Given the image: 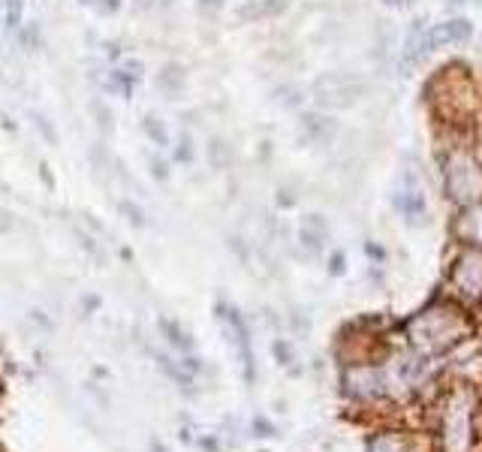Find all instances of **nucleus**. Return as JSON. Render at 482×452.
<instances>
[{
    "instance_id": "9b49d317",
    "label": "nucleus",
    "mask_w": 482,
    "mask_h": 452,
    "mask_svg": "<svg viewBox=\"0 0 482 452\" xmlns=\"http://www.w3.org/2000/svg\"><path fill=\"white\" fill-rule=\"evenodd\" d=\"M18 22H22V0H9V6H6V25L15 27Z\"/></svg>"
},
{
    "instance_id": "2eb2a0df",
    "label": "nucleus",
    "mask_w": 482,
    "mask_h": 452,
    "mask_svg": "<svg viewBox=\"0 0 482 452\" xmlns=\"http://www.w3.org/2000/svg\"><path fill=\"white\" fill-rule=\"evenodd\" d=\"M120 208H124L127 211V214H130V220H133V224H142V214H139V208H133V205H120Z\"/></svg>"
},
{
    "instance_id": "f03ea898",
    "label": "nucleus",
    "mask_w": 482,
    "mask_h": 452,
    "mask_svg": "<svg viewBox=\"0 0 482 452\" xmlns=\"http://www.w3.org/2000/svg\"><path fill=\"white\" fill-rule=\"evenodd\" d=\"M446 187L449 196L461 205H470L482 196V169L464 151H455L446 163Z\"/></svg>"
},
{
    "instance_id": "423d86ee",
    "label": "nucleus",
    "mask_w": 482,
    "mask_h": 452,
    "mask_svg": "<svg viewBox=\"0 0 482 452\" xmlns=\"http://www.w3.org/2000/svg\"><path fill=\"white\" fill-rule=\"evenodd\" d=\"M422 36H425V22H416L407 34V43H404V57H401V69H413L425 60V46H422Z\"/></svg>"
},
{
    "instance_id": "7ed1b4c3",
    "label": "nucleus",
    "mask_w": 482,
    "mask_h": 452,
    "mask_svg": "<svg viewBox=\"0 0 482 452\" xmlns=\"http://www.w3.org/2000/svg\"><path fill=\"white\" fill-rule=\"evenodd\" d=\"M474 27H470L467 18H449V22H440L434 27H425V36H422V46H425V55L437 52L443 46H458L467 43Z\"/></svg>"
},
{
    "instance_id": "f3484780",
    "label": "nucleus",
    "mask_w": 482,
    "mask_h": 452,
    "mask_svg": "<svg viewBox=\"0 0 482 452\" xmlns=\"http://www.w3.org/2000/svg\"><path fill=\"white\" fill-rule=\"evenodd\" d=\"M103 9H106V13H115V9H118V0H103Z\"/></svg>"
},
{
    "instance_id": "dca6fc26",
    "label": "nucleus",
    "mask_w": 482,
    "mask_h": 452,
    "mask_svg": "<svg viewBox=\"0 0 482 452\" xmlns=\"http://www.w3.org/2000/svg\"><path fill=\"white\" fill-rule=\"evenodd\" d=\"M133 4H136V9H151L157 0H133Z\"/></svg>"
},
{
    "instance_id": "f8f14e48",
    "label": "nucleus",
    "mask_w": 482,
    "mask_h": 452,
    "mask_svg": "<svg viewBox=\"0 0 482 452\" xmlns=\"http://www.w3.org/2000/svg\"><path fill=\"white\" fill-rule=\"evenodd\" d=\"M175 157L181 160V163H190V160H193V148H190V139H181V148L175 151Z\"/></svg>"
},
{
    "instance_id": "20e7f679",
    "label": "nucleus",
    "mask_w": 482,
    "mask_h": 452,
    "mask_svg": "<svg viewBox=\"0 0 482 452\" xmlns=\"http://www.w3.org/2000/svg\"><path fill=\"white\" fill-rule=\"evenodd\" d=\"M395 203L404 211V217L413 220V224H422L428 214V203H425V193H422V184L416 175H404V181H401V187L395 193Z\"/></svg>"
},
{
    "instance_id": "4468645a",
    "label": "nucleus",
    "mask_w": 482,
    "mask_h": 452,
    "mask_svg": "<svg viewBox=\"0 0 482 452\" xmlns=\"http://www.w3.org/2000/svg\"><path fill=\"white\" fill-rule=\"evenodd\" d=\"M94 112L99 115V127H103V130H109V112H106V109L99 106V103H94Z\"/></svg>"
},
{
    "instance_id": "6e6552de",
    "label": "nucleus",
    "mask_w": 482,
    "mask_h": 452,
    "mask_svg": "<svg viewBox=\"0 0 482 452\" xmlns=\"http://www.w3.org/2000/svg\"><path fill=\"white\" fill-rule=\"evenodd\" d=\"M289 0H245V18H271L287 9Z\"/></svg>"
},
{
    "instance_id": "0eeeda50",
    "label": "nucleus",
    "mask_w": 482,
    "mask_h": 452,
    "mask_svg": "<svg viewBox=\"0 0 482 452\" xmlns=\"http://www.w3.org/2000/svg\"><path fill=\"white\" fill-rule=\"evenodd\" d=\"M157 88L163 90L169 100H175L181 94V88H184V67L175 64V60H172V64H166L157 73Z\"/></svg>"
},
{
    "instance_id": "f257e3e1",
    "label": "nucleus",
    "mask_w": 482,
    "mask_h": 452,
    "mask_svg": "<svg viewBox=\"0 0 482 452\" xmlns=\"http://www.w3.org/2000/svg\"><path fill=\"white\" fill-rule=\"evenodd\" d=\"M368 82L353 73H326L314 82V103L323 109H347L365 97Z\"/></svg>"
},
{
    "instance_id": "a211bd4d",
    "label": "nucleus",
    "mask_w": 482,
    "mask_h": 452,
    "mask_svg": "<svg viewBox=\"0 0 482 452\" xmlns=\"http://www.w3.org/2000/svg\"><path fill=\"white\" fill-rule=\"evenodd\" d=\"M202 6H223V0H199Z\"/></svg>"
},
{
    "instance_id": "9d476101",
    "label": "nucleus",
    "mask_w": 482,
    "mask_h": 452,
    "mask_svg": "<svg viewBox=\"0 0 482 452\" xmlns=\"http://www.w3.org/2000/svg\"><path fill=\"white\" fill-rule=\"evenodd\" d=\"M208 154H211V163H214V169H226L229 163V148L223 139H214V142L208 145Z\"/></svg>"
},
{
    "instance_id": "39448f33",
    "label": "nucleus",
    "mask_w": 482,
    "mask_h": 452,
    "mask_svg": "<svg viewBox=\"0 0 482 452\" xmlns=\"http://www.w3.org/2000/svg\"><path fill=\"white\" fill-rule=\"evenodd\" d=\"M455 280L467 293H482V256L479 254H464L461 256V266L455 268Z\"/></svg>"
},
{
    "instance_id": "6ab92c4d",
    "label": "nucleus",
    "mask_w": 482,
    "mask_h": 452,
    "mask_svg": "<svg viewBox=\"0 0 482 452\" xmlns=\"http://www.w3.org/2000/svg\"><path fill=\"white\" fill-rule=\"evenodd\" d=\"M386 4H398V0H386Z\"/></svg>"
},
{
    "instance_id": "1a4fd4ad",
    "label": "nucleus",
    "mask_w": 482,
    "mask_h": 452,
    "mask_svg": "<svg viewBox=\"0 0 482 452\" xmlns=\"http://www.w3.org/2000/svg\"><path fill=\"white\" fill-rule=\"evenodd\" d=\"M145 133L154 139L157 145H169V133H166V124L160 121L157 115H145Z\"/></svg>"
},
{
    "instance_id": "ddd939ff",
    "label": "nucleus",
    "mask_w": 482,
    "mask_h": 452,
    "mask_svg": "<svg viewBox=\"0 0 482 452\" xmlns=\"http://www.w3.org/2000/svg\"><path fill=\"white\" fill-rule=\"evenodd\" d=\"M151 172H154L157 178H166V175H169V169H166V163H163V160L151 157Z\"/></svg>"
}]
</instances>
